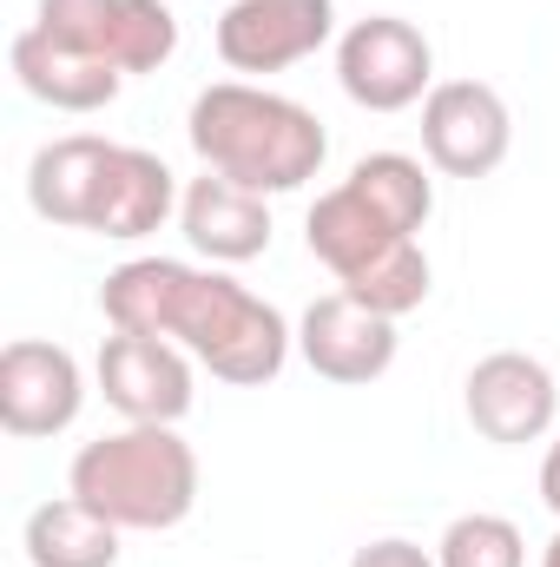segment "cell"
Wrapping results in <instances>:
<instances>
[{
	"mask_svg": "<svg viewBox=\"0 0 560 567\" xmlns=\"http://www.w3.org/2000/svg\"><path fill=\"white\" fill-rule=\"evenodd\" d=\"M100 317L133 337L178 343L198 370H211L231 390H265L278 383L297 330L271 297L245 290L218 265H185V258H133L100 284Z\"/></svg>",
	"mask_w": 560,
	"mask_h": 567,
	"instance_id": "cell-1",
	"label": "cell"
},
{
	"mask_svg": "<svg viewBox=\"0 0 560 567\" xmlns=\"http://www.w3.org/2000/svg\"><path fill=\"white\" fill-rule=\"evenodd\" d=\"M191 152L205 158V172L245 185V192H303L323 158H330V133L310 106H297L290 93H271L258 80H218L191 100Z\"/></svg>",
	"mask_w": 560,
	"mask_h": 567,
	"instance_id": "cell-2",
	"label": "cell"
},
{
	"mask_svg": "<svg viewBox=\"0 0 560 567\" xmlns=\"http://www.w3.org/2000/svg\"><path fill=\"white\" fill-rule=\"evenodd\" d=\"M66 495L120 535H165L198 508V449L178 423H126L73 455Z\"/></svg>",
	"mask_w": 560,
	"mask_h": 567,
	"instance_id": "cell-3",
	"label": "cell"
},
{
	"mask_svg": "<svg viewBox=\"0 0 560 567\" xmlns=\"http://www.w3.org/2000/svg\"><path fill=\"white\" fill-rule=\"evenodd\" d=\"M310 258L350 290L356 303L383 310V317H409L428 303V251L416 231H403L396 218H383L356 185H330L310 218H303Z\"/></svg>",
	"mask_w": 560,
	"mask_h": 567,
	"instance_id": "cell-4",
	"label": "cell"
},
{
	"mask_svg": "<svg viewBox=\"0 0 560 567\" xmlns=\"http://www.w3.org/2000/svg\"><path fill=\"white\" fill-rule=\"evenodd\" d=\"M33 27L86 60L120 66L126 80L158 73L178 53V13L165 0H40Z\"/></svg>",
	"mask_w": 560,
	"mask_h": 567,
	"instance_id": "cell-5",
	"label": "cell"
},
{
	"mask_svg": "<svg viewBox=\"0 0 560 567\" xmlns=\"http://www.w3.org/2000/svg\"><path fill=\"white\" fill-rule=\"evenodd\" d=\"M336 86L363 113H409L435 93V47L416 20L370 13L336 33Z\"/></svg>",
	"mask_w": 560,
	"mask_h": 567,
	"instance_id": "cell-6",
	"label": "cell"
},
{
	"mask_svg": "<svg viewBox=\"0 0 560 567\" xmlns=\"http://www.w3.org/2000/svg\"><path fill=\"white\" fill-rule=\"evenodd\" d=\"M515 145V113L488 80H435L422 100V158L442 178H488Z\"/></svg>",
	"mask_w": 560,
	"mask_h": 567,
	"instance_id": "cell-7",
	"label": "cell"
},
{
	"mask_svg": "<svg viewBox=\"0 0 560 567\" xmlns=\"http://www.w3.org/2000/svg\"><path fill=\"white\" fill-rule=\"evenodd\" d=\"M86 410V370L66 343L13 337L0 350V429L13 442H46L66 435Z\"/></svg>",
	"mask_w": 560,
	"mask_h": 567,
	"instance_id": "cell-8",
	"label": "cell"
},
{
	"mask_svg": "<svg viewBox=\"0 0 560 567\" xmlns=\"http://www.w3.org/2000/svg\"><path fill=\"white\" fill-rule=\"evenodd\" d=\"M330 40H336V0H231L218 13V60L245 80H271L323 53Z\"/></svg>",
	"mask_w": 560,
	"mask_h": 567,
	"instance_id": "cell-9",
	"label": "cell"
},
{
	"mask_svg": "<svg viewBox=\"0 0 560 567\" xmlns=\"http://www.w3.org/2000/svg\"><path fill=\"white\" fill-rule=\"evenodd\" d=\"M462 410L481 442L495 449H521V442H541L560 416V383L554 370L528 350H488L468 383H462Z\"/></svg>",
	"mask_w": 560,
	"mask_h": 567,
	"instance_id": "cell-10",
	"label": "cell"
},
{
	"mask_svg": "<svg viewBox=\"0 0 560 567\" xmlns=\"http://www.w3.org/2000/svg\"><path fill=\"white\" fill-rule=\"evenodd\" d=\"M100 396L126 416V423H185L191 403H198V383H191V357L165 337H133V330H113L100 343Z\"/></svg>",
	"mask_w": 560,
	"mask_h": 567,
	"instance_id": "cell-11",
	"label": "cell"
},
{
	"mask_svg": "<svg viewBox=\"0 0 560 567\" xmlns=\"http://www.w3.org/2000/svg\"><path fill=\"white\" fill-rule=\"evenodd\" d=\"M297 357L323 383L363 390V383L390 377V363H396V317L356 303L350 290H330L297 317Z\"/></svg>",
	"mask_w": 560,
	"mask_h": 567,
	"instance_id": "cell-12",
	"label": "cell"
},
{
	"mask_svg": "<svg viewBox=\"0 0 560 567\" xmlns=\"http://www.w3.org/2000/svg\"><path fill=\"white\" fill-rule=\"evenodd\" d=\"M178 231L211 265H251V258L271 251V198L245 192V185H231L218 172H205L178 198Z\"/></svg>",
	"mask_w": 560,
	"mask_h": 567,
	"instance_id": "cell-13",
	"label": "cell"
},
{
	"mask_svg": "<svg viewBox=\"0 0 560 567\" xmlns=\"http://www.w3.org/2000/svg\"><path fill=\"white\" fill-rule=\"evenodd\" d=\"M178 178H172V165L158 158V152H145V145H120L113 152V165H106V178H100V198H93V238H113V245H139L152 238L172 212H178Z\"/></svg>",
	"mask_w": 560,
	"mask_h": 567,
	"instance_id": "cell-14",
	"label": "cell"
},
{
	"mask_svg": "<svg viewBox=\"0 0 560 567\" xmlns=\"http://www.w3.org/2000/svg\"><path fill=\"white\" fill-rule=\"evenodd\" d=\"M120 145L100 140V133H66V140H46L27 165V205L60 225V231H86L93 225V198H100V178L113 165Z\"/></svg>",
	"mask_w": 560,
	"mask_h": 567,
	"instance_id": "cell-15",
	"label": "cell"
},
{
	"mask_svg": "<svg viewBox=\"0 0 560 567\" xmlns=\"http://www.w3.org/2000/svg\"><path fill=\"white\" fill-rule=\"evenodd\" d=\"M13 80H20V93H33V100L53 106V113H100V106H113L120 86H126L120 66L60 47V40H46L40 27H27V33L13 40Z\"/></svg>",
	"mask_w": 560,
	"mask_h": 567,
	"instance_id": "cell-16",
	"label": "cell"
},
{
	"mask_svg": "<svg viewBox=\"0 0 560 567\" xmlns=\"http://www.w3.org/2000/svg\"><path fill=\"white\" fill-rule=\"evenodd\" d=\"M20 548L33 567H120V528L100 522L86 502L60 495V502H40L27 515Z\"/></svg>",
	"mask_w": 560,
	"mask_h": 567,
	"instance_id": "cell-17",
	"label": "cell"
},
{
	"mask_svg": "<svg viewBox=\"0 0 560 567\" xmlns=\"http://www.w3.org/2000/svg\"><path fill=\"white\" fill-rule=\"evenodd\" d=\"M343 185H356V192H363L383 218H396L403 231H422L428 212H435V178L422 172V158H409V152H370V158L350 165Z\"/></svg>",
	"mask_w": 560,
	"mask_h": 567,
	"instance_id": "cell-18",
	"label": "cell"
},
{
	"mask_svg": "<svg viewBox=\"0 0 560 567\" xmlns=\"http://www.w3.org/2000/svg\"><path fill=\"white\" fill-rule=\"evenodd\" d=\"M435 561L442 567H528V535L508 522V515H455L435 542Z\"/></svg>",
	"mask_w": 560,
	"mask_h": 567,
	"instance_id": "cell-19",
	"label": "cell"
},
{
	"mask_svg": "<svg viewBox=\"0 0 560 567\" xmlns=\"http://www.w3.org/2000/svg\"><path fill=\"white\" fill-rule=\"evenodd\" d=\"M350 567H442V561H435L428 548H416V542H403V535H383V542L356 548Z\"/></svg>",
	"mask_w": 560,
	"mask_h": 567,
	"instance_id": "cell-20",
	"label": "cell"
},
{
	"mask_svg": "<svg viewBox=\"0 0 560 567\" xmlns=\"http://www.w3.org/2000/svg\"><path fill=\"white\" fill-rule=\"evenodd\" d=\"M541 502L560 515V435L548 442V455H541Z\"/></svg>",
	"mask_w": 560,
	"mask_h": 567,
	"instance_id": "cell-21",
	"label": "cell"
},
{
	"mask_svg": "<svg viewBox=\"0 0 560 567\" xmlns=\"http://www.w3.org/2000/svg\"><path fill=\"white\" fill-rule=\"evenodd\" d=\"M541 567H560V528H554V542L541 548Z\"/></svg>",
	"mask_w": 560,
	"mask_h": 567,
	"instance_id": "cell-22",
	"label": "cell"
}]
</instances>
